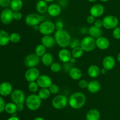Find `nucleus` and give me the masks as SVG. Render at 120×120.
<instances>
[{
  "label": "nucleus",
  "mask_w": 120,
  "mask_h": 120,
  "mask_svg": "<svg viewBox=\"0 0 120 120\" xmlns=\"http://www.w3.org/2000/svg\"><path fill=\"white\" fill-rule=\"evenodd\" d=\"M86 102V96L82 92L73 93L68 98V104L71 108L79 109L84 107Z\"/></svg>",
  "instance_id": "f257e3e1"
},
{
  "label": "nucleus",
  "mask_w": 120,
  "mask_h": 120,
  "mask_svg": "<svg viewBox=\"0 0 120 120\" xmlns=\"http://www.w3.org/2000/svg\"><path fill=\"white\" fill-rule=\"evenodd\" d=\"M56 43L62 48H66L69 47L71 41V35L66 30H56L54 35Z\"/></svg>",
  "instance_id": "f03ea898"
},
{
  "label": "nucleus",
  "mask_w": 120,
  "mask_h": 120,
  "mask_svg": "<svg viewBox=\"0 0 120 120\" xmlns=\"http://www.w3.org/2000/svg\"><path fill=\"white\" fill-rule=\"evenodd\" d=\"M25 104L27 108L30 111H36L41 107L42 100L38 94H32L26 98Z\"/></svg>",
  "instance_id": "7ed1b4c3"
},
{
  "label": "nucleus",
  "mask_w": 120,
  "mask_h": 120,
  "mask_svg": "<svg viewBox=\"0 0 120 120\" xmlns=\"http://www.w3.org/2000/svg\"><path fill=\"white\" fill-rule=\"evenodd\" d=\"M56 31L55 24L50 21H43L39 25V32L43 35H49Z\"/></svg>",
  "instance_id": "20e7f679"
},
{
  "label": "nucleus",
  "mask_w": 120,
  "mask_h": 120,
  "mask_svg": "<svg viewBox=\"0 0 120 120\" xmlns=\"http://www.w3.org/2000/svg\"><path fill=\"white\" fill-rule=\"evenodd\" d=\"M43 21V17L40 14L37 13H30L26 16L25 22L29 27H35L39 25Z\"/></svg>",
  "instance_id": "39448f33"
},
{
  "label": "nucleus",
  "mask_w": 120,
  "mask_h": 120,
  "mask_svg": "<svg viewBox=\"0 0 120 120\" xmlns=\"http://www.w3.org/2000/svg\"><path fill=\"white\" fill-rule=\"evenodd\" d=\"M80 47L84 52H91L96 47V39L90 36H86L80 41Z\"/></svg>",
  "instance_id": "423d86ee"
},
{
  "label": "nucleus",
  "mask_w": 120,
  "mask_h": 120,
  "mask_svg": "<svg viewBox=\"0 0 120 120\" xmlns=\"http://www.w3.org/2000/svg\"><path fill=\"white\" fill-rule=\"evenodd\" d=\"M68 104V98L64 95H57L53 98L52 105L56 109H62Z\"/></svg>",
  "instance_id": "0eeeda50"
},
{
  "label": "nucleus",
  "mask_w": 120,
  "mask_h": 120,
  "mask_svg": "<svg viewBox=\"0 0 120 120\" xmlns=\"http://www.w3.org/2000/svg\"><path fill=\"white\" fill-rule=\"evenodd\" d=\"M103 27L107 29H114L118 27L119 20L117 16L112 15H109L103 18Z\"/></svg>",
  "instance_id": "6e6552de"
},
{
  "label": "nucleus",
  "mask_w": 120,
  "mask_h": 120,
  "mask_svg": "<svg viewBox=\"0 0 120 120\" xmlns=\"http://www.w3.org/2000/svg\"><path fill=\"white\" fill-rule=\"evenodd\" d=\"M10 95L12 101L16 104H23L24 102H25L26 97L25 94L23 92V91H22L21 89H14Z\"/></svg>",
  "instance_id": "1a4fd4ad"
},
{
  "label": "nucleus",
  "mask_w": 120,
  "mask_h": 120,
  "mask_svg": "<svg viewBox=\"0 0 120 120\" xmlns=\"http://www.w3.org/2000/svg\"><path fill=\"white\" fill-rule=\"evenodd\" d=\"M41 58L35 54H28L24 59V64L28 68L36 67L39 64Z\"/></svg>",
  "instance_id": "9d476101"
},
{
  "label": "nucleus",
  "mask_w": 120,
  "mask_h": 120,
  "mask_svg": "<svg viewBox=\"0 0 120 120\" xmlns=\"http://www.w3.org/2000/svg\"><path fill=\"white\" fill-rule=\"evenodd\" d=\"M40 71L37 68H29L26 71L25 73V78L28 82L36 81L40 76Z\"/></svg>",
  "instance_id": "9b49d317"
},
{
  "label": "nucleus",
  "mask_w": 120,
  "mask_h": 120,
  "mask_svg": "<svg viewBox=\"0 0 120 120\" xmlns=\"http://www.w3.org/2000/svg\"><path fill=\"white\" fill-rule=\"evenodd\" d=\"M14 11L11 9H5L0 14V21L2 24L8 25L11 23L14 20L13 18Z\"/></svg>",
  "instance_id": "f8f14e48"
},
{
  "label": "nucleus",
  "mask_w": 120,
  "mask_h": 120,
  "mask_svg": "<svg viewBox=\"0 0 120 120\" xmlns=\"http://www.w3.org/2000/svg\"><path fill=\"white\" fill-rule=\"evenodd\" d=\"M36 82L41 88H49L53 84L51 78L45 74L40 75L36 80Z\"/></svg>",
  "instance_id": "ddd939ff"
},
{
  "label": "nucleus",
  "mask_w": 120,
  "mask_h": 120,
  "mask_svg": "<svg viewBox=\"0 0 120 120\" xmlns=\"http://www.w3.org/2000/svg\"><path fill=\"white\" fill-rule=\"evenodd\" d=\"M13 91L12 85L9 82H2L0 84V96H7L11 95Z\"/></svg>",
  "instance_id": "4468645a"
},
{
  "label": "nucleus",
  "mask_w": 120,
  "mask_h": 120,
  "mask_svg": "<svg viewBox=\"0 0 120 120\" xmlns=\"http://www.w3.org/2000/svg\"><path fill=\"white\" fill-rule=\"evenodd\" d=\"M105 9L103 5L96 4L93 5L90 9V15L94 18H99L104 14Z\"/></svg>",
  "instance_id": "2eb2a0df"
},
{
  "label": "nucleus",
  "mask_w": 120,
  "mask_h": 120,
  "mask_svg": "<svg viewBox=\"0 0 120 120\" xmlns=\"http://www.w3.org/2000/svg\"><path fill=\"white\" fill-rule=\"evenodd\" d=\"M103 67L107 71H110L113 69L116 66V61L114 58L111 55L105 56L103 60Z\"/></svg>",
  "instance_id": "dca6fc26"
},
{
  "label": "nucleus",
  "mask_w": 120,
  "mask_h": 120,
  "mask_svg": "<svg viewBox=\"0 0 120 120\" xmlns=\"http://www.w3.org/2000/svg\"><path fill=\"white\" fill-rule=\"evenodd\" d=\"M62 12V8L57 4H51L48 6L47 12L52 17H56L60 15Z\"/></svg>",
  "instance_id": "f3484780"
},
{
  "label": "nucleus",
  "mask_w": 120,
  "mask_h": 120,
  "mask_svg": "<svg viewBox=\"0 0 120 120\" xmlns=\"http://www.w3.org/2000/svg\"><path fill=\"white\" fill-rule=\"evenodd\" d=\"M96 47L101 50H105L110 47V42L109 39L104 36H100L96 40Z\"/></svg>",
  "instance_id": "a211bd4d"
},
{
  "label": "nucleus",
  "mask_w": 120,
  "mask_h": 120,
  "mask_svg": "<svg viewBox=\"0 0 120 120\" xmlns=\"http://www.w3.org/2000/svg\"><path fill=\"white\" fill-rule=\"evenodd\" d=\"M71 57H72L71 52L66 48H62L59 51L58 58L63 63L70 62Z\"/></svg>",
  "instance_id": "6ab92c4d"
},
{
  "label": "nucleus",
  "mask_w": 120,
  "mask_h": 120,
  "mask_svg": "<svg viewBox=\"0 0 120 120\" xmlns=\"http://www.w3.org/2000/svg\"><path fill=\"white\" fill-rule=\"evenodd\" d=\"M87 89L91 94H96L101 89L100 82L96 80H91L89 82Z\"/></svg>",
  "instance_id": "aec40b11"
},
{
  "label": "nucleus",
  "mask_w": 120,
  "mask_h": 120,
  "mask_svg": "<svg viewBox=\"0 0 120 120\" xmlns=\"http://www.w3.org/2000/svg\"><path fill=\"white\" fill-rule=\"evenodd\" d=\"M56 41L55 38L51 35H43L41 38V44L45 46L46 48H51L55 45Z\"/></svg>",
  "instance_id": "412c9836"
},
{
  "label": "nucleus",
  "mask_w": 120,
  "mask_h": 120,
  "mask_svg": "<svg viewBox=\"0 0 120 120\" xmlns=\"http://www.w3.org/2000/svg\"><path fill=\"white\" fill-rule=\"evenodd\" d=\"M88 34H89V36H91L96 40L97 38L102 36L103 31H102L101 28H97V27H95L94 25H93L88 28Z\"/></svg>",
  "instance_id": "4be33fe9"
},
{
  "label": "nucleus",
  "mask_w": 120,
  "mask_h": 120,
  "mask_svg": "<svg viewBox=\"0 0 120 120\" xmlns=\"http://www.w3.org/2000/svg\"><path fill=\"white\" fill-rule=\"evenodd\" d=\"M87 74L90 77L92 78H96L98 77L100 74V69L97 65H91L87 69Z\"/></svg>",
  "instance_id": "5701e85b"
},
{
  "label": "nucleus",
  "mask_w": 120,
  "mask_h": 120,
  "mask_svg": "<svg viewBox=\"0 0 120 120\" xmlns=\"http://www.w3.org/2000/svg\"><path fill=\"white\" fill-rule=\"evenodd\" d=\"M48 2L44 0H39L36 4V9L38 14H43L47 12L48 8Z\"/></svg>",
  "instance_id": "b1692460"
},
{
  "label": "nucleus",
  "mask_w": 120,
  "mask_h": 120,
  "mask_svg": "<svg viewBox=\"0 0 120 120\" xmlns=\"http://www.w3.org/2000/svg\"><path fill=\"white\" fill-rule=\"evenodd\" d=\"M86 118V120H99L100 112L97 109H91L87 112Z\"/></svg>",
  "instance_id": "393cba45"
},
{
  "label": "nucleus",
  "mask_w": 120,
  "mask_h": 120,
  "mask_svg": "<svg viewBox=\"0 0 120 120\" xmlns=\"http://www.w3.org/2000/svg\"><path fill=\"white\" fill-rule=\"evenodd\" d=\"M70 77L72 80L77 81L80 80L82 77V72L80 69L77 67H73L69 72Z\"/></svg>",
  "instance_id": "a878e982"
},
{
  "label": "nucleus",
  "mask_w": 120,
  "mask_h": 120,
  "mask_svg": "<svg viewBox=\"0 0 120 120\" xmlns=\"http://www.w3.org/2000/svg\"><path fill=\"white\" fill-rule=\"evenodd\" d=\"M10 42L9 34L4 29H0V46L4 47Z\"/></svg>",
  "instance_id": "bb28decb"
},
{
  "label": "nucleus",
  "mask_w": 120,
  "mask_h": 120,
  "mask_svg": "<svg viewBox=\"0 0 120 120\" xmlns=\"http://www.w3.org/2000/svg\"><path fill=\"white\" fill-rule=\"evenodd\" d=\"M41 60L42 64L46 67H50L53 62V56L52 54L49 52H46L42 57L41 58Z\"/></svg>",
  "instance_id": "cd10ccee"
},
{
  "label": "nucleus",
  "mask_w": 120,
  "mask_h": 120,
  "mask_svg": "<svg viewBox=\"0 0 120 120\" xmlns=\"http://www.w3.org/2000/svg\"><path fill=\"white\" fill-rule=\"evenodd\" d=\"M23 5V3L22 0H12L10 7L13 11H18L22 9Z\"/></svg>",
  "instance_id": "c85d7f7f"
},
{
  "label": "nucleus",
  "mask_w": 120,
  "mask_h": 120,
  "mask_svg": "<svg viewBox=\"0 0 120 120\" xmlns=\"http://www.w3.org/2000/svg\"><path fill=\"white\" fill-rule=\"evenodd\" d=\"M5 111L9 114H14L18 111L17 105L14 102H8L5 104Z\"/></svg>",
  "instance_id": "c756f323"
},
{
  "label": "nucleus",
  "mask_w": 120,
  "mask_h": 120,
  "mask_svg": "<svg viewBox=\"0 0 120 120\" xmlns=\"http://www.w3.org/2000/svg\"><path fill=\"white\" fill-rule=\"evenodd\" d=\"M38 95L42 100H45L50 97L51 93L49 88H41L38 91Z\"/></svg>",
  "instance_id": "7c9ffc66"
},
{
  "label": "nucleus",
  "mask_w": 120,
  "mask_h": 120,
  "mask_svg": "<svg viewBox=\"0 0 120 120\" xmlns=\"http://www.w3.org/2000/svg\"><path fill=\"white\" fill-rule=\"evenodd\" d=\"M47 48L42 44H39L35 47V54L37 55L39 57L41 58L46 52Z\"/></svg>",
  "instance_id": "2f4dec72"
},
{
  "label": "nucleus",
  "mask_w": 120,
  "mask_h": 120,
  "mask_svg": "<svg viewBox=\"0 0 120 120\" xmlns=\"http://www.w3.org/2000/svg\"><path fill=\"white\" fill-rule=\"evenodd\" d=\"M84 52V51L83 50V49L80 47H79L72 49L71 52L73 57L75 58L76 59H79L80 58L83 56Z\"/></svg>",
  "instance_id": "473e14b6"
},
{
  "label": "nucleus",
  "mask_w": 120,
  "mask_h": 120,
  "mask_svg": "<svg viewBox=\"0 0 120 120\" xmlns=\"http://www.w3.org/2000/svg\"><path fill=\"white\" fill-rule=\"evenodd\" d=\"M21 35L18 33L12 32L9 34V40H10V42H12V43H18L21 41Z\"/></svg>",
  "instance_id": "72a5a7b5"
},
{
  "label": "nucleus",
  "mask_w": 120,
  "mask_h": 120,
  "mask_svg": "<svg viewBox=\"0 0 120 120\" xmlns=\"http://www.w3.org/2000/svg\"><path fill=\"white\" fill-rule=\"evenodd\" d=\"M28 87L29 91L32 93V94H35L36 92L38 91L39 88L36 81H33V82H29Z\"/></svg>",
  "instance_id": "f704fd0d"
},
{
  "label": "nucleus",
  "mask_w": 120,
  "mask_h": 120,
  "mask_svg": "<svg viewBox=\"0 0 120 120\" xmlns=\"http://www.w3.org/2000/svg\"><path fill=\"white\" fill-rule=\"evenodd\" d=\"M50 70L55 73L59 72L62 69V65L59 62H53L52 64L50 66Z\"/></svg>",
  "instance_id": "c9c22d12"
},
{
  "label": "nucleus",
  "mask_w": 120,
  "mask_h": 120,
  "mask_svg": "<svg viewBox=\"0 0 120 120\" xmlns=\"http://www.w3.org/2000/svg\"><path fill=\"white\" fill-rule=\"evenodd\" d=\"M49 89L52 94H57L60 91L59 87L56 84H52L49 87Z\"/></svg>",
  "instance_id": "e433bc0d"
},
{
  "label": "nucleus",
  "mask_w": 120,
  "mask_h": 120,
  "mask_svg": "<svg viewBox=\"0 0 120 120\" xmlns=\"http://www.w3.org/2000/svg\"><path fill=\"white\" fill-rule=\"evenodd\" d=\"M80 40L77 38H75L74 40H71L70 42L69 47L71 49H73L75 48H77V47H80Z\"/></svg>",
  "instance_id": "4c0bfd02"
},
{
  "label": "nucleus",
  "mask_w": 120,
  "mask_h": 120,
  "mask_svg": "<svg viewBox=\"0 0 120 120\" xmlns=\"http://www.w3.org/2000/svg\"><path fill=\"white\" fill-rule=\"evenodd\" d=\"M112 36L116 40H120V27H117L112 31Z\"/></svg>",
  "instance_id": "58836bf2"
},
{
  "label": "nucleus",
  "mask_w": 120,
  "mask_h": 120,
  "mask_svg": "<svg viewBox=\"0 0 120 120\" xmlns=\"http://www.w3.org/2000/svg\"><path fill=\"white\" fill-rule=\"evenodd\" d=\"M88 84H89V82L87 80L82 79V80H79L78 86L82 89H85L87 88Z\"/></svg>",
  "instance_id": "ea45409f"
},
{
  "label": "nucleus",
  "mask_w": 120,
  "mask_h": 120,
  "mask_svg": "<svg viewBox=\"0 0 120 120\" xmlns=\"http://www.w3.org/2000/svg\"><path fill=\"white\" fill-rule=\"evenodd\" d=\"M22 16H23V15H22V12L20 11H14V13H13L14 20H16V21H19V20H21L22 18Z\"/></svg>",
  "instance_id": "a19ab883"
},
{
  "label": "nucleus",
  "mask_w": 120,
  "mask_h": 120,
  "mask_svg": "<svg viewBox=\"0 0 120 120\" xmlns=\"http://www.w3.org/2000/svg\"><path fill=\"white\" fill-rule=\"evenodd\" d=\"M12 0H0V7L5 8L10 5Z\"/></svg>",
  "instance_id": "79ce46f5"
},
{
  "label": "nucleus",
  "mask_w": 120,
  "mask_h": 120,
  "mask_svg": "<svg viewBox=\"0 0 120 120\" xmlns=\"http://www.w3.org/2000/svg\"><path fill=\"white\" fill-rule=\"evenodd\" d=\"M73 64L70 63V62H66V63H64L63 65V68L64 71L66 72H69V71L73 68Z\"/></svg>",
  "instance_id": "37998d69"
},
{
  "label": "nucleus",
  "mask_w": 120,
  "mask_h": 120,
  "mask_svg": "<svg viewBox=\"0 0 120 120\" xmlns=\"http://www.w3.org/2000/svg\"><path fill=\"white\" fill-rule=\"evenodd\" d=\"M5 102L4 100L1 96H0V114L2 113L4 111H5Z\"/></svg>",
  "instance_id": "c03bdc74"
},
{
  "label": "nucleus",
  "mask_w": 120,
  "mask_h": 120,
  "mask_svg": "<svg viewBox=\"0 0 120 120\" xmlns=\"http://www.w3.org/2000/svg\"><path fill=\"white\" fill-rule=\"evenodd\" d=\"M55 26H56V30H61L64 28V24L61 21H57L55 24Z\"/></svg>",
  "instance_id": "a18cd8bd"
},
{
  "label": "nucleus",
  "mask_w": 120,
  "mask_h": 120,
  "mask_svg": "<svg viewBox=\"0 0 120 120\" xmlns=\"http://www.w3.org/2000/svg\"><path fill=\"white\" fill-rule=\"evenodd\" d=\"M93 25L95 26V27H97V28H101L102 27H103V20H100V19H98V20H96V21H94V22Z\"/></svg>",
  "instance_id": "49530a36"
},
{
  "label": "nucleus",
  "mask_w": 120,
  "mask_h": 120,
  "mask_svg": "<svg viewBox=\"0 0 120 120\" xmlns=\"http://www.w3.org/2000/svg\"><path fill=\"white\" fill-rule=\"evenodd\" d=\"M95 18H94L93 16H92V15H89L86 18L87 22L89 24H93L94 21H96Z\"/></svg>",
  "instance_id": "de8ad7c7"
},
{
  "label": "nucleus",
  "mask_w": 120,
  "mask_h": 120,
  "mask_svg": "<svg viewBox=\"0 0 120 120\" xmlns=\"http://www.w3.org/2000/svg\"><path fill=\"white\" fill-rule=\"evenodd\" d=\"M80 32L83 35H85V34H88V28L84 26V27H82L79 29Z\"/></svg>",
  "instance_id": "09e8293b"
},
{
  "label": "nucleus",
  "mask_w": 120,
  "mask_h": 120,
  "mask_svg": "<svg viewBox=\"0 0 120 120\" xmlns=\"http://www.w3.org/2000/svg\"><path fill=\"white\" fill-rule=\"evenodd\" d=\"M68 1L67 0H59V5L60 6V7H65L68 5Z\"/></svg>",
  "instance_id": "8fccbe9b"
},
{
  "label": "nucleus",
  "mask_w": 120,
  "mask_h": 120,
  "mask_svg": "<svg viewBox=\"0 0 120 120\" xmlns=\"http://www.w3.org/2000/svg\"><path fill=\"white\" fill-rule=\"evenodd\" d=\"M17 105V109L18 111L21 112L24 109V105H23V104H18Z\"/></svg>",
  "instance_id": "3c124183"
},
{
  "label": "nucleus",
  "mask_w": 120,
  "mask_h": 120,
  "mask_svg": "<svg viewBox=\"0 0 120 120\" xmlns=\"http://www.w3.org/2000/svg\"><path fill=\"white\" fill-rule=\"evenodd\" d=\"M107 72V70L106 69H105L104 68H103V67L101 68V69H100V73L101 74L104 75V74H106Z\"/></svg>",
  "instance_id": "603ef678"
},
{
  "label": "nucleus",
  "mask_w": 120,
  "mask_h": 120,
  "mask_svg": "<svg viewBox=\"0 0 120 120\" xmlns=\"http://www.w3.org/2000/svg\"><path fill=\"white\" fill-rule=\"evenodd\" d=\"M7 120H19V119L17 116H11V117L9 118Z\"/></svg>",
  "instance_id": "864d4df0"
},
{
  "label": "nucleus",
  "mask_w": 120,
  "mask_h": 120,
  "mask_svg": "<svg viewBox=\"0 0 120 120\" xmlns=\"http://www.w3.org/2000/svg\"><path fill=\"white\" fill-rule=\"evenodd\" d=\"M76 62V59L74 57H71V58L70 59V63H71L72 64H75V62Z\"/></svg>",
  "instance_id": "5fc2aeb1"
},
{
  "label": "nucleus",
  "mask_w": 120,
  "mask_h": 120,
  "mask_svg": "<svg viewBox=\"0 0 120 120\" xmlns=\"http://www.w3.org/2000/svg\"><path fill=\"white\" fill-rule=\"evenodd\" d=\"M33 120H45V119L41 116H37V117L35 118Z\"/></svg>",
  "instance_id": "6e6d98bb"
},
{
  "label": "nucleus",
  "mask_w": 120,
  "mask_h": 120,
  "mask_svg": "<svg viewBox=\"0 0 120 120\" xmlns=\"http://www.w3.org/2000/svg\"><path fill=\"white\" fill-rule=\"evenodd\" d=\"M117 60L118 62H120V52L118 53L117 55Z\"/></svg>",
  "instance_id": "4d7b16f0"
},
{
  "label": "nucleus",
  "mask_w": 120,
  "mask_h": 120,
  "mask_svg": "<svg viewBox=\"0 0 120 120\" xmlns=\"http://www.w3.org/2000/svg\"><path fill=\"white\" fill-rule=\"evenodd\" d=\"M34 28V29H35V30H38L39 31V25H36V26H35V27H33Z\"/></svg>",
  "instance_id": "13d9d810"
},
{
  "label": "nucleus",
  "mask_w": 120,
  "mask_h": 120,
  "mask_svg": "<svg viewBox=\"0 0 120 120\" xmlns=\"http://www.w3.org/2000/svg\"><path fill=\"white\" fill-rule=\"evenodd\" d=\"M44 1H45L46 2H52L55 0H44Z\"/></svg>",
  "instance_id": "bf43d9fd"
},
{
  "label": "nucleus",
  "mask_w": 120,
  "mask_h": 120,
  "mask_svg": "<svg viewBox=\"0 0 120 120\" xmlns=\"http://www.w3.org/2000/svg\"><path fill=\"white\" fill-rule=\"evenodd\" d=\"M87 1L90 2H94L96 1H97V0H87Z\"/></svg>",
  "instance_id": "052dcab7"
},
{
  "label": "nucleus",
  "mask_w": 120,
  "mask_h": 120,
  "mask_svg": "<svg viewBox=\"0 0 120 120\" xmlns=\"http://www.w3.org/2000/svg\"><path fill=\"white\" fill-rule=\"evenodd\" d=\"M100 1H101V2H107V1H109V0H99Z\"/></svg>",
  "instance_id": "680f3d73"
},
{
  "label": "nucleus",
  "mask_w": 120,
  "mask_h": 120,
  "mask_svg": "<svg viewBox=\"0 0 120 120\" xmlns=\"http://www.w3.org/2000/svg\"></svg>",
  "instance_id": "e2e57ef3"
}]
</instances>
